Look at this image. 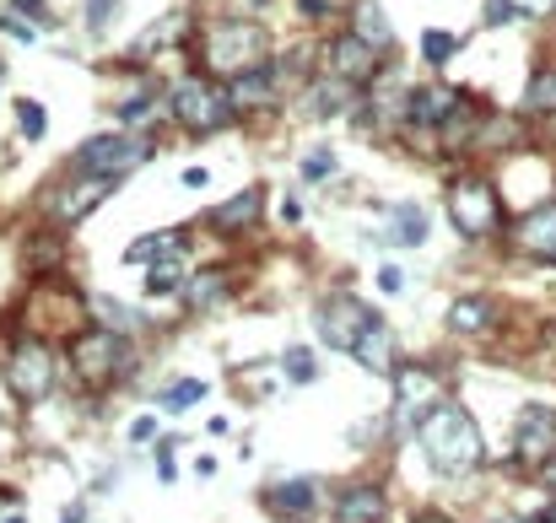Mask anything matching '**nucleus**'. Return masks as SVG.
<instances>
[{"instance_id": "1", "label": "nucleus", "mask_w": 556, "mask_h": 523, "mask_svg": "<svg viewBox=\"0 0 556 523\" xmlns=\"http://www.w3.org/2000/svg\"><path fill=\"white\" fill-rule=\"evenodd\" d=\"M416 443H421V454H427V464H432L438 475H470V470H481V459H486V437H481L476 416H470L465 405H454V399L432 405V410L416 421Z\"/></svg>"}, {"instance_id": "2", "label": "nucleus", "mask_w": 556, "mask_h": 523, "mask_svg": "<svg viewBox=\"0 0 556 523\" xmlns=\"http://www.w3.org/2000/svg\"><path fill=\"white\" fill-rule=\"evenodd\" d=\"M200 54H205V71L211 76L232 81V76H243L254 65H270V38H265L260 22H222V27L205 33V49Z\"/></svg>"}, {"instance_id": "3", "label": "nucleus", "mask_w": 556, "mask_h": 523, "mask_svg": "<svg viewBox=\"0 0 556 523\" xmlns=\"http://www.w3.org/2000/svg\"><path fill=\"white\" fill-rule=\"evenodd\" d=\"M448 221L459 227V238L481 243V238H497L503 227V194L492 189V178H454L448 183Z\"/></svg>"}, {"instance_id": "4", "label": "nucleus", "mask_w": 556, "mask_h": 523, "mask_svg": "<svg viewBox=\"0 0 556 523\" xmlns=\"http://www.w3.org/2000/svg\"><path fill=\"white\" fill-rule=\"evenodd\" d=\"M168 114L185 125L189 136H211L222 125H232V98H227V81H205V76H185L174 92H168Z\"/></svg>"}, {"instance_id": "5", "label": "nucleus", "mask_w": 556, "mask_h": 523, "mask_svg": "<svg viewBox=\"0 0 556 523\" xmlns=\"http://www.w3.org/2000/svg\"><path fill=\"white\" fill-rule=\"evenodd\" d=\"M0 372H5V388L16 399H27V405L33 399H49L54 383H60V350L49 346V341H16V346L5 350Z\"/></svg>"}, {"instance_id": "6", "label": "nucleus", "mask_w": 556, "mask_h": 523, "mask_svg": "<svg viewBox=\"0 0 556 523\" xmlns=\"http://www.w3.org/2000/svg\"><path fill=\"white\" fill-rule=\"evenodd\" d=\"M125 361H130V350H125V335H114V330H87L71 341V372L92 388L114 383L125 372Z\"/></svg>"}, {"instance_id": "7", "label": "nucleus", "mask_w": 556, "mask_h": 523, "mask_svg": "<svg viewBox=\"0 0 556 523\" xmlns=\"http://www.w3.org/2000/svg\"><path fill=\"white\" fill-rule=\"evenodd\" d=\"M314 324H319V341H325V346L346 350V356H352V350H357V341H363L372 324H378V314H372L363 297L336 292L330 303H319V319H314Z\"/></svg>"}, {"instance_id": "8", "label": "nucleus", "mask_w": 556, "mask_h": 523, "mask_svg": "<svg viewBox=\"0 0 556 523\" xmlns=\"http://www.w3.org/2000/svg\"><path fill=\"white\" fill-rule=\"evenodd\" d=\"M147 157H152V141H141V136H92L76 152V174L125 178L130 168H141Z\"/></svg>"}, {"instance_id": "9", "label": "nucleus", "mask_w": 556, "mask_h": 523, "mask_svg": "<svg viewBox=\"0 0 556 523\" xmlns=\"http://www.w3.org/2000/svg\"><path fill=\"white\" fill-rule=\"evenodd\" d=\"M389 378H394V416H400L405 426H416L432 405L448 399V394H443V378H438L432 367H421V361H400Z\"/></svg>"}, {"instance_id": "10", "label": "nucleus", "mask_w": 556, "mask_h": 523, "mask_svg": "<svg viewBox=\"0 0 556 523\" xmlns=\"http://www.w3.org/2000/svg\"><path fill=\"white\" fill-rule=\"evenodd\" d=\"M514 454L519 464L541 470L556 459V405H525L514 421Z\"/></svg>"}, {"instance_id": "11", "label": "nucleus", "mask_w": 556, "mask_h": 523, "mask_svg": "<svg viewBox=\"0 0 556 523\" xmlns=\"http://www.w3.org/2000/svg\"><path fill=\"white\" fill-rule=\"evenodd\" d=\"M109 189H114V178L81 174V178H71V183H60V189H54L49 211H54V221H60V227H76L87 211H98V205L109 200Z\"/></svg>"}, {"instance_id": "12", "label": "nucleus", "mask_w": 556, "mask_h": 523, "mask_svg": "<svg viewBox=\"0 0 556 523\" xmlns=\"http://www.w3.org/2000/svg\"><path fill=\"white\" fill-rule=\"evenodd\" d=\"M378 54H383V49H372L368 38L341 33V38L330 43V76H341V81H352V87H368L372 76H378Z\"/></svg>"}, {"instance_id": "13", "label": "nucleus", "mask_w": 556, "mask_h": 523, "mask_svg": "<svg viewBox=\"0 0 556 523\" xmlns=\"http://www.w3.org/2000/svg\"><path fill=\"white\" fill-rule=\"evenodd\" d=\"M265 508L281 523H308L314 508H319V486L314 481H281V486L265 492Z\"/></svg>"}, {"instance_id": "14", "label": "nucleus", "mask_w": 556, "mask_h": 523, "mask_svg": "<svg viewBox=\"0 0 556 523\" xmlns=\"http://www.w3.org/2000/svg\"><path fill=\"white\" fill-rule=\"evenodd\" d=\"M514 243H519V254L552 259L556 265V205H535V211L514 227Z\"/></svg>"}, {"instance_id": "15", "label": "nucleus", "mask_w": 556, "mask_h": 523, "mask_svg": "<svg viewBox=\"0 0 556 523\" xmlns=\"http://www.w3.org/2000/svg\"><path fill=\"white\" fill-rule=\"evenodd\" d=\"M459 103H465V92H454V87H421V92H410V125L443 130L459 114Z\"/></svg>"}, {"instance_id": "16", "label": "nucleus", "mask_w": 556, "mask_h": 523, "mask_svg": "<svg viewBox=\"0 0 556 523\" xmlns=\"http://www.w3.org/2000/svg\"><path fill=\"white\" fill-rule=\"evenodd\" d=\"M270 92H276V71H270V65H254V71H243V76H232V81H227L232 114H254V109H265V103H270Z\"/></svg>"}, {"instance_id": "17", "label": "nucleus", "mask_w": 556, "mask_h": 523, "mask_svg": "<svg viewBox=\"0 0 556 523\" xmlns=\"http://www.w3.org/2000/svg\"><path fill=\"white\" fill-rule=\"evenodd\" d=\"M346 103H357V87L341 81V76H325V81H314L303 92V114L308 119H336V114H346Z\"/></svg>"}, {"instance_id": "18", "label": "nucleus", "mask_w": 556, "mask_h": 523, "mask_svg": "<svg viewBox=\"0 0 556 523\" xmlns=\"http://www.w3.org/2000/svg\"><path fill=\"white\" fill-rule=\"evenodd\" d=\"M260 216H265V189H238L232 200H222V205L211 211V221H216L222 232H249Z\"/></svg>"}, {"instance_id": "19", "label": "nucleus", "mask_w": 556, "mask_h": 523, "mask_svg": "<svg viewBox=\"0 0 556 523\" xmlns=\"http://www.w3.org/2000/svg\"><path fill=\"white\" fill-rule=\"evenodd\" d=\"M389 519V497L378 486H352L336 497V523H383Z\"/></svg>"}, {"instance_id": "20", "label": "nucleus", "mask_w": 556, "mask_h": 523, "mask_svg": "<svg viewBox=\"0 0 556 523\" xmlns=\"http://www.w3.org/2000/svg\"><path fill=\"white\" fill-rule=\"evenodd\" d=\"M352 356H357V361H363L368 372H383V378H389V372L400 367V341H394V330H389V324L378 319L368 335L357 341V350H352Z\"/></svg>"}, {"instance_id": "21", "label": "nucleus", "mask_w": 556, "mask_h": 523, "mask_svg": "<svg viewBox=\"0 0 556 523\" xmlns=\"http://www.w3.org/2000/svg\"><path fill=\"white\" fill-rule=\"evenodd\" d=\"M492 319H497L492 297H459V303L448 308V330H454V335H486Z\"/></svg>"}, {"instance_id": "22", "label": "nucleus", "mask_w": 556, "mask_h": 523, "mask_svg": "<svg viewBox=\"0 0 556 523\" xmlns=\"http://www.w3.org/2000/svg\"><path fill=\"white\" fill-rule=\"evenodd\" d=\"M222 297H227V276H222V270H189V281H185L189 314H211Z\"/></svg>"}, {"instance_id": "23", "label": "nucleus", "mask_w": 556, "mask_h": 523, "mask_svg": "<svg viewBox=\"0 0 556 523\" xmlns=\"http://www.w3.org/2000/svg\"><path fill=\"white\" fill-rule=\"evenodd\" d=\"M389 243L421 248V243H427V211H421V205H394V211H389Z\"/></svg>"}, {"instance_id": "24", "label": "nucleus", "mask_w": 556, "mask_h": 523, "mask_svg": "<svg viewBox=\"0 0 556 523\" xmlns=\"http://www.w3.org/2000/svg\"><path fill=\"white\" fill-rule=\"evenodd\" d=\"M168 254H185V232H147V238H136V243L125 248L130 265H157V259H168Z\"/></svg>"}, {"instance_id": "25", "label": "nucleus", "mask_w": 556, "mask_h": 523, "mask_svg": "<svg viewBox=\"0 0 556 523\" xmlns=\"http://www.w3.org/2000/svg\"><path fill=\"white\" fill-rule=\"evenodd\" d=\"M185 281H189L185 254H168V259H157V265H152L147 292H152V297H174V292H185Z\"/></svg>"}, {"instance_id": "26", "label": "nucleus", "mask_w": 556, "mask_h": 523, "mask_svg": "<svg viewBox=\"0 0 556 523\" xmlns=\"http://www.w3.org/2000/svg\"><path fill=\"white\" fill-rule=\"evenodd\" d=\"M357 38H368L372 49H389V38H394V27L383 22V11H378V0H363L357 5V27H352Z\"/></svg>"}, {"instance_id": "27", "label": "nucleus", "mask_w": 556, "mask_h": 523, "mask_svg": "<svg viewBox=\"0 0 556 523\" xmlns=\"http://www.w3.org/2000/svg\"><path fill=\"white\" fill-rule=\"evenodd\" d=\"M194 399H205V383H200V378H185V383H168V388L157 394V405H163L168 416H179V410H189Z\"/></svg>"}, {"instance_id": "28", "label": "nucleus", "mask_w": 556, "mask_h": 523, "mask_svg": "<svg viewBox=\"0 0 556 523\" xmlns=\"http://www.w3.org/2000/svg\"><path fill=\"white\" fill-rule=\"evenodd\" d=\"M92 314H109V330L114 335H125V330H141L147 324V314H130L125 303H114V297H92Z\"/></svg>"}, {"instance_id": "29", "label": "nucleus", "mask_w": 556, "mask_h": 523, "mask_svg": "<svg viewBox=\"0 0 556 523\" xmlns=\"http://www.w3.org/2000/svg\"><path fill=\"white\" fill-rule=\"evenodd\" d=\"M281 372H287L292 383H314V378H319V356H314L308 346H292L287 356H281Z\"/></svg>"}, {"instance_id": "30", "label": "nucleus", "mask_w": 556, "mask_h": 523, "mask_svg": "<svg viewBox=\"0 0 556 523\" xmlns=\"http://www.w3.org/2000/svg\"><path fill=\"white\" fill-rule=\"evenodd\" d=\"M60 248H65V238L49 227V232H38V238H27V270H38V265H54L60 259Z\"/></svg>"}, {"instance_id": "31", "label": "nucleus", "mask_w": 556, "mask_h": 523, "mask_svg": "<svg viewBox=\"0 0 556 523\" xmlns=\"http://www.w3.org/2000/svg\"><path fill=\"white\" fill-rule=\"evenodd\" d=\"M16 125H22V136H27V141H43V130H49V114H43V103H33V98H16Z\"/></svg>"}, {"instance_id": "32", "label": "nucleus", "mask_w": 556, "mask_h": 523, "mask_svg": "<svg viewBox=\"0 0 556 523\" xmlns=\"http://www.w3.org/2000/svg\"><path fill=\"white\" fill-rule=\"evenodd\" d=\"M454 49H459V38H454V33H443V27H427V33H421V54H427L432 65L454 60Z\"/></svg>"}, {"instance_id": "33", "label": "nucleus", "mask_w": 556, "mask_h": 523, "mask_svg": "<svg viewBox=\"0 0 556 523\" xmlns=\"http://www.w3.org/2000/svg\"><path fill=\"white\" fill-rule=\"evenodd\" d=\"M525 103H530V114H556V71L530 81V98Z\"/></svg>"}, {"instance_id": "34", "label": "nucleus", "mask_w": 556, "mask_h": 523, "mask_svg": "<svg viewBox=\"0 0 556 523\" xmlns=\"http://www.w3.org/2000/svg\"><path fill=\"white\" fill-rule=\"evenodd\" d=\"M152 114H157V109H152V92H141V98H125V103H119V119H125V125H152Z\"/></svg>"}, {"instance_id": "35", "label": "nucleus", "mask_w": 556, "mask_h": 523, "mask_svg": "<svg viewBox=\"0 0 556 523\" xmlns=\"http://www.w3.org/2000/svg\"><path fill=\"white\" fill-rule=\"evenodd\" d=\"M336 174V157H330V152H308V157H303V178H308V183H319V178H330Z\"/></svg>"}, {"instance_id": "36", "label": "nucleus", "mask_w": 556, "mask_h": 523, "mask_svg": "<svg viewBox=\"0 0 556 523\" xmlns=\"http://www.w3.org/2000/svg\"><path fill=\"white\" fill-rule=\"evenodd\" d=\"M0 33H11L16 43H33V38H38V22H22V16L5 11V16H0Z\"/></svg>"}, {"instance_id": "37", "label": "nucleus", "mask_w": 556, "mask_h": 523, "mask_svg": "<svg viewBox=\"0 0 556 523\" xmlns=\"http://www.w3.org/2000/svg\"><path fill=\"white\" fill-rule=\"evenodd\" d=\"M519 11H514V0H486V27H503V22H514Z\"/></svg>"}, {"instance_id": "38", "label": "nucleus", "mask_w": 556, "mask_h": 523, "mask_svg": "<svg viewBox=\"0 0 556 523\" xmlns=\"http://www.w3.org/2000/svg\"><path fill=\"white\" fill-rule=\"evenodd\" d=\"M378 286L400 297V292H405V270H400V265H383V270H378Z\"/></svg>"}, {"instance_id": "39", "label": "nucleus", "mask_w": 556, "mask_h": 523, "mask_svg": "<svg viewBox=\"0 0 556 523\" xmlns=\"http://www.w3.org/2000/svg\"><path fill=\"white\" fill-rule=\"evenodd\" d=\"M114 5H119V0H87V27H103V22L114 16Z\"/></svg>"}, {"instance_id": "40", "label": "nucleus", "mask_w": 556, "mask_h": 523, "mask_svg": "<svg viewBox=\"0 0 556 523\" xmlns=\"http://www.w3.org/2000/svg\"><path fill=\"white\" fill-rule=\"evenodd\" d=\"M514 11H519V16H552L556 0H514Z\"/></svg>"}, {"instance_id": "41", "label": "nucleus", "mask_w": 556, "mask_h": 523, "mask_svg": "<svg viewBox=\"0 0 556 523\" xmlns=\"http://www.w3.org/2000/svg\"><path fill=\"white\" fill-rule=\"evenodd\" d=\"M152 432H157V421H152V416H136V421H130V443H147Z\"/></svg>"}, {"instance_id": "42", "label": "nucleus", "mask_w": 556, "mask_h": 523, "mask_svg": "<svg viewBox=\"0 0 556 523\" xmlns=\"http://www.w3.org/2000/svg\"><path fill=\"white\" fill-rule=\"evenodd\" d=\"M168 448H174V443H163V448H157V475H163V481H174V475H179V470H174V454H168Z\"/></svg>"}, {"instance_id": "43", "label": "nucleus", "mask_w": 556, "mask_h": 523, "mask_svg": "<svg viewBox=\"0 0 556 523\" xmlns=\"http://www.w3.org/2000/svg\"><path fill=\"white\" fill-rule=\"evenodd\" d=\"M303 11H308V16H325V11H330V0H303Z\"/></svg>"}, {"instance_id": "44", "label": "nucleus", "mask_w": 556, "mask_h": 523, "mask_svg": "<svg viewBox=\"0 0 556 523\" xmlns=\"http://www.w3.org/2000/svg\"><path fill=\"white\" fill-rule=\"evenodd\" d=\"M535 475H541V481H546V486H552V492H556V459H552V464H541Z\"/></svg>"}, {"instance_id": "45", "label": "nucleus", "mask_w": 556, "mask_h": 523, "mask_svg": "<svg viewBox=\"0 0 556 523\" xmlns=\"http://www.w3.org/2000/svg\"><path fill=\"white\" fill-rule=\"evenodd\" d=\"M87 519V508H81V502H76V508H65V523H81Z\"/></svg>"}, {"instance_id": "46", "label": "nucleus", "mask_w": 556, "mask_h": 523, "mask_svg": "<svg viewBox=\"0 0 556 523\" xmlns=\"http://www.w3.org/2000/svg\"><path fill=\"white\" fill-rule=\"evenodd\" d=\"M416 523H448V519H438V513H427V519H416Z\"/></svg>"}, {"instance_id": "47", "label": "nucleus", "mask_w": 556, "mask_h": 523, "mask_svg": "<svg viewBox=\"0 0 556 523\" xmlns=\"http://www.w3.org/2000/svg\"><path fill=\"white\" fill-rule=\"evenodd\" d=\"M541 523H556V502H552V508H546V519H541Z\"/></svg>"}, {"instance_id": "48", "label": "nucleus", "mask_w": 556, "mask_h": 523, "mask_svg": "<svg viewBox=\"0 0 556 523\" xmlns=\"http://www.w3.org/2000/svg\"><path fill=\"white\" fill-rule=\"evenodd\" d=\"M5 523H27V519H22V513H11V519H5Z\"/></svg>"}, {"instance_id": "49", "label": "nucleus", "mask_w": 556, "mask_h": 523, "mask_svg": "<svg viewBox=\"0 0 556 523\" xmlns=\"http://www.w3.org/2000/svg\"><path fill=\"white\" fill-rule=\"evenodd\" d=\"M492 523H519V519H492Z\"/></svg>"}]
</instances>
